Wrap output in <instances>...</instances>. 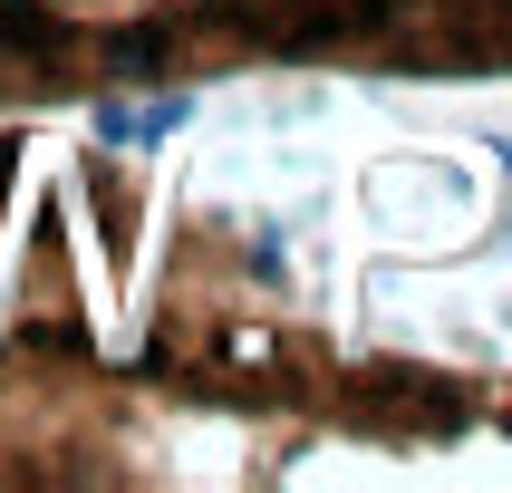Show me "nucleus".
I'll use <instances>...</instances> for the list:
<instances>
[{"label":"nucleus","instance_id":"nucleus-1","mask_svg":"<svg viewBox=\"0 0 512 493\" xmlns=\"http://www.w3.org/2000/svg\"><path fill=\"white\" fill-rule=\"evenodd\" d=\"M358 397L368 406H406V416H426V426H455L464 406V387L455 377H426V368H397V358H368V368H358Z\"/></svg>","mask_w":512,"mask_h":493},{"label":"nucleus","instance_id":"nucleus-2","mask_svg":"<svg viewBox=\"0 0 512 493\" xmlns=\"http://www.w3.org/2000/svg\"><path fill=\"white\" fill-rule=\"evenodd\" d=\"M97 68H107V78H174V68H184V29L174 20L107 29V39H97Z\"/></svg>","mask_w":512,"mask_h":493},{"label":"nucleus","instance_id":"nucleus-3","mask_svg":"<svg viewBox=\"0 0 512 493\" xmlns=\"http://www.w3.org/2000/svg\"><path fill=\"white\" fill-rule=\"evenodd\" d=\"M68 49V29L39 10V0H0V58H20V68H49Z\"/></svg>","mask_w":512,"mask_h":493},{"label":"nucleus","instance_id":"nucleus-4","mask_svg":"<svg viewBox=\"0 0 512 493\" xmlns=\"http://www.w3.org/2000/svg\"><path fill=\"white\" fill-rule=\"evenodd\" d=\"M184 126H194V87H165V97H145V107H136V136H145V145L184 136Z\"/></svg>","mask_w":512,"mask_h":493},{"label":"nucleus","instance_id":"nucleus-5","mask_svg":"<svg viewBox=\"0 0 512 493\" xmlns=\"http://www.w3.org/2000/svg\"><path fill=\"white\" fill-rule=\"evenodd\" d=\"M20 348H29V358H87V329H78V319H29Z\"/></svg>","mask_w":512,"mask_h":493},{"label":"nucleus","instance_id":"nucleus-6","mask_svg":"<svg viewBox=\"0 0 512 493\" xmlns=\"http://www.w3.org/2000/svg\"><path fill=\"white\" fill-rule=\"evenodd\" d=\"M223 358H232V368H271V358H281V339H271V329H232Z\"/></svg>","mask_w":512,"mask_h":493},{"label":"nucleus","instance_id":"nucleus-7","mask_svg":"<svg viewBox=\"0 0 512 493\" xmlns=\"http://www.w3.org/2000/svg\"><path fill=\"white\" fill-rule=\"evenodd\" d=\"M97 136H107V145H136V107H97Z\"/></svg>","mask_w":512,"mask_h":493}]
</instances>
